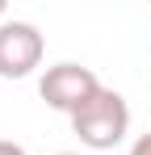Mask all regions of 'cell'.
Instances as JSON below:
<instances>
[{"label":"cell","mask_w":151,"mask_h":155,"mask_svg":"<svg viewBox=\"0 0 151 155\" xmlns=\"http://www.w3.org/2000/svg\"><path fill=\"white\" fill-rule=\"evenodd\" d=\"M72 134L88 147V151H113L130 134V105L122 92L101 88L84 109L72 113Z\"/></svg>","instance_id":"obj_1"},{"label":"cell","mask_w":151,"mask_h":155,"mask_svg":"<svg viewBox=\"0 0 151 155\" xmlns=\"http://www.w3.org/2000/svg\"><path fill=\"white\" fill-rule=\"evenodd\" d=\"M101 88L105 84L97 80V71L92 67H80V63H55V67H46V76L38 80V97L50 109L67 113V117H72L76 109H84Z\"/></svg>","instance_id":"obj_2"},{"label":"cell","mask_w":151,"mask_h":155,"mask_svg":"<svg viewBox=\"0 0 151 155\" xmlns=\"http://www.w3.org/2000/svg\"><path fill=\"white\" fill-rule=\"evenodd\" d=\"M46 54V38L34 21H0V80H25Z\"/></svg>","instance_id":"obj_3"},{"label":"cell","mask_w":151,"mask_h":155,"mask_svg":"<svg viewBox=\"0 0 151 155\" xmlns=\"http://www.w3.org/2000/svg\"><path fill=\"white\" fill-rule=\"evenodd\" d=\"M130 155H151V134H139L134 147H130Z\"/></svg>","instance_id":"obj_4"},{"label":"cell","mask_w":151,"mask_h":155,"mask_svg":"<svg viewBox=\"0 0 151 155\" xmlns=\"http://www.w3.org/2000/svg\"><path fill=\"white\" fill-rule=\"evenodd\" d=\"M0 155H25V147L13 143V138H0Z\"/></svg>","instance_id":"obj_5"},{"label":"cell","mask_w":151,"mask_h":155,"mask_svg":"<svg viewBox=\"0 0 151 155\" xmlns=\"http://www.w3.org/2000/svg\"><path fill=\"white\" fill-rule=\"evenodd\" d=\"M0 21H8V8H4V0H0Z\"/></svg>","instance_id":"obj_6"},{"label":"cell","mask_w":151,"mask_h":155,"mask_svg":"<svg viewBox=\"0 0 151 155\" xmlns=\"http://www.w3.org/2000/svg\"><path fill=\"white\" fill-rule=\"evenodd\" d=\"M59 155H76V151H59Z\"/></svg>","instance_id":"obj_7"}]
</instances>
